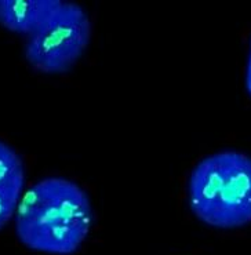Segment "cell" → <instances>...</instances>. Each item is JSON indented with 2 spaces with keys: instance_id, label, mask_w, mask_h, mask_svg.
<instances>
[{
  "instance_id": "6",
  "label": "cell",
  "mask_w": 251,
  "mask_h": 255,
  "mask_svg": "<svg viewBox=\"0 0 251 255\" xmlns=\"http://www.w3.org/2000/svg\"><path fill=\"white\" fill-rule=\"evenodd\" d=\"M246 87L247 91L251 95V47H250V57H249V62H247V73H246Z\"/></svg>"
},
{
  "instance_id": "2",
  "label": "cell",
  "mask_w": 251,
  "mask_h": 255,
  "mask_svg": "<svg viewBox=\"0 0 251 255\" xmlns=\"http://www.w3.org/2000/svg\"><path fill=\"white\" fill-rule=\"evenodd\" d=\"M188 203L210 226L232 229L250 224V156L222 150L199 161L188 181Z\"/></svg>"
},
{
  "instance_id": "4",
  "label": "cell",
  "mask_w": 251,
  "mask_h": 255,
  "mask_svg": "<svg viewBox=\"0 0 251 255\" xmlns=\"http://www.w3.org/2000/svg\"><path fill=\"white\" fill-rule=\"evenodd\" d=\"M60 0H0V25L30 36L60 7Z\"/></svg>"
},
{
  "instance_id": "5",
  "label": "cell",
  "mask_w": 251,
  "mask_h": 255,
  "mask_svg": "<svg viewBox=\"0 0 251 255\" xmlns=\"http://www.w3.org/2000/svg\"><path fill=\"white\" fill-rule=\"evenodd\" d=\"M24 185V161L10 145L0 141V229L18 208Z\"/></svg>"
},
{
  "instance_id": "3",
  "label": "cell",
  "mask_w": 251,
  "mask_h": 255,
  "mask_svg": "<svg viewBox=\"0 0 251 255\" xmlns=\"http://www.w3.org/2000/svg\"><path fill=\"white\" fill-rule=\"evenodd\" d=\"M91 21L82 6L61 1L60 7L28 37L25 57L42 73H64L83 55L91 39Z\"/></svg>"
},
{
  "instance_id": "1",
  "label": "cell",
  "mask_w": 251,
  "mask_h": 255,
  "mask_svg": "<svg viewBox=\"0 0 251 255\" xmlns=\"http://www.w3.org/2000/svg\"><path fill=\"white\" fill-rule=\"evenodd\" d=\"M93 208L87 193L65 178L39 181L21 199L15 232L28 249L51 255L78 251L89 235Z\"/></svg>"
}]
</instances>
